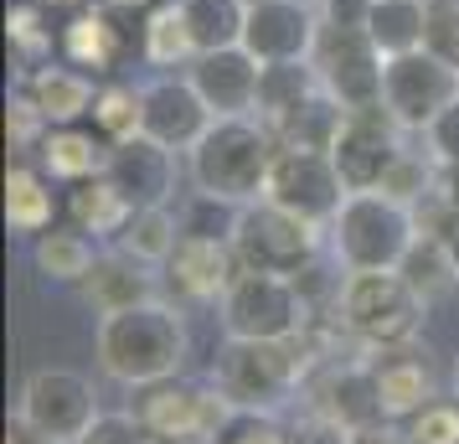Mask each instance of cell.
<instances>
[{
	"label": "cell",
	"instance_id": "6da1fadb",
	"mask_svg": "<svg viewBox=\"0 0 459 444\" xmlns=\"http://www.w3.org/2000/svg\"><path fill=\"white\" fill-rule=\"evenodd\" d=\"M186 346V316H181V305H166V300H145V305L99 316V326H93V352H99L104 378L129 387V393L181 378Z\"/></svg>",
	"mask_w": 459,
	"mask_h": 444
},
{
	"label": "cell",
	"instance_id": "7a4b0ae2",
	"mask_svg": "<svg viewBox=\"0 0 459 444\" xmlns=\"http://www.w3.org/2000/svg\"><path fill=\"white\" fill-rule=\"evenodd\" d=\"M273 155H279V140L258 114H228V119H212V129L186 150V181L191 191L248 207V202H264L269 191Z\"/></svg>",
	"mask_w": 459,
	"mask_h": 444
},
{
	"label": "cell",
	"instance_id": "3957f363",
	"mask_svg": "<svg viewBox=\"0 0 459 444\" xmlns=\"http://www.w3.org/2000/svg\"><path fill=\"white\" fill-rule=\"evenodd\" d=\"M325 233H331V254L346 274H387L413 248L418 217L387 191H351Z\"/></svg>",
	"mask_w": 459,
	"mask_h": 444
},
{
	"label": "cell",
	"instance_id": "277c9868",
	"mask_svg": "<svg viewBox=\"0 0 459 444\" xmlns=\"http://www.w3.org/2000/svg\"><path fill=\"white\" fill-rule=\"evenodd\" d=\"M212 382L248 414H279L305 387V336L294 341L222 336L217 357H212Z\"/></svg>",
	"mask_w": 459,
	"mask_h": 444
},
{
	"label": "cell",
	"instance_id": "5b68a950",
	"mask_svg": "<svg viewBox=\"0 0 459 444\" xmlns=\"http://www.w3.org/2000/svg\"><path fill=\"white\" fill-rule=\"evenodd\" d=\"M335 320L367 352L408 346L418 336V326H423V300L397 269H387V274H346L341 295H335Z\"/></svg>",
	"mask_w": 459,
	"mask_h": 444
},
{
	"label": "cell",
	"instance_id": "8992f818",
	"mask_svg": "<svg viewBox=\"0 0 459 444\" xmlns=\"http://www.w3.org/2000/svg\"><path fill=\"white\" fill-rule=\"evenodd\" d=\"M222 316V336L243 341H294L310 331L315 305L290 274H258V269H238L228 295L217 300Z\"/></svg>",
	"mask_w": 459,
	"mask_h": 444
},
{
	"label": "cell",
	"instance_id": "52a82bcc",
	"mask_svg": "<svg viewBox=\"0 0 459 444\" xmlns=\"http://www.w3.org/2000/svg\"><path fill=\"white\" fill-rule=\"evenodd\" d=\"M129 414L145 423L155 440L170 444H222L228 423L238 419V403L217 387V382H186V378H166L134 387Z\"/></svg>",
	"mask_w": 459,
	"mask_h": 444
},
{
	"label": "cell",
	"instance_id": "ba28073f",
	"mask_svg": "<svg viewBox=\"0 0 459 444\" xmlns=\"http://www.w3.org/2000/svg\"><path fill=\"white\" fill-rule=\"evenodd\" d=\"M320 233L305 217L284 212L279 202H248L238 212V228H232V254L243 269H258V274H290L299 279L305 269H315V254H320Z\"/></svg>",
	"mask_w": 459,
	"mask_h": 444
},
{
	"label": "cell",
	"instance_id": "9c48e42d",
	"mask_svg": "<svg viewBox=\"0 0 459 444\" xmlns=\"http://www.w3.org/2000/svg\"><path fill=\"white\" fill-rule=\"evenodd\" d=\"M315 78L331 93L335 104L356 114V109H377L382 104V78H387V57L382 47L367 37V26H335L320 22V37H315Z\"/></svg>",
	"mask_w": 459,
	"mask_h": 444
},
{
	"label": "cell",
	"instance_id": "30bf717a",
	"mask_svg": "<svg viewBox=\"0 0 459 444\" xmlns=\"http://www.w3.org/2000/svg\"><path fill=\"white\" fill-rule=\"evenodd\" d=\"M31 429H42L52 444H78L99 423V387L93 378L73 372V367H42L31 372L22 387V408H16Z\"/></svg>",
	"mask_w": 459,
	"mask_h": 444
},
{
	"label": "cell",
	"instance_id": "8fae6325",
	"mask_svg": "<svg viewBox=\"0 0 459 444\" xmlns=\"http://www.w3.org/2000/svg\"><path fill=\"white\" fill-rule=\"evenodd\" d=\"M459 99V73L438 63L434 52H403L387 57V78H382V109L393 114L408 135H423L444 109Z\"/></svg>",
	"mask_w": 459,
	"mask_h": 444
},
{
	"label": "cell",
	"instance_id": "7c38bea8",
	"mask_svg": "<svg viewBox=\"0 0 459 444\" xmlns=\"http://www.w3.org/2000/svg\"><path fill=\"white\" fill-rule=\"evenodd\" d=\"M269 202H279L284 212L294 217H305L315 228H331L341 202L351 196L346 181H341V170L325 150H290L279 145L273 155V170H269V191H264Z\"/></svg>",
	"mask_w": 459,
	"mask_h": 444
},
{
	"label": "cell",
	"instance_id": "4fadbf2b",
	"mask_svg": "<svg viewBox=\"0 0 459 444\" xmlns=\"http://www.w3.org/2000/svg\"><path fill=\"white\" fill-rule=\"evenodd\" d=\"M403 135L408 129L397 125L387 109H356V114H346V125H341V135H335L331 145V161L335 170H341V181H346V191H382V181H387V170L403 161Z\"/></svg>",
	"mask_w": 459,
	"mask_h": 444
},
{
	"label": "cell",
	"instance_id": "5bb4252c",
	"mask_svg": "<svg viewBox=\"0 0 459 444\" xmlns=\"http://www.w3.org/2000/svg\"><path fill=\"white\" fill-rule=\"evenodd\" d=\"M320 37V11L310 0H253L243 47L258 63H305Z\"/></svg>",
	"mask_w": 459,
	"mask_h": 444
},
{
	"label": "cell",
	"instance_id": "9a60e30c",
	"mask_svg": "<svg viewBox=\"0 0 459 444\" xmlns=\"http://www.w3.org/2000/svg\"><path fill=\"white\" fill-rule=\"evenodd\" d=\"M212 119L217 114L207 109V99L196 93V83H191L186 73H160V78L145 83V135L155 145L186 155L212 129Z\"/></svg>",
	"mask_w": 459,
	"mask_h": 444
},
{
	"label": "cell",
	"instance_id": "2e32d148",
	"mask_svg": "<svg viewBox=\"0 0 459 444\" xmlns=\"http://www.w3.org/2000/svg\"><path fill=\"white\" fill-rule=\"evenodd\" d=\"M238 254H232L228 238H186L176 243V254L166 258V284L176 290V300L186 305H212V300L228 295V284L238 279Z\"/></svg>",
	"mask_w": 459,
	"mask_h": 444
},
{
	"label": "cell",
	"instance_id": "e0dca14e",
	"mask_svg": "<svg viewBox=\"0 0 459 444\" xmlns=\"http://www.w3.org/2000/svg\"><path fill=\"white\" fill-rule=\"evenodd\" d=\"M310 387V403H315V419L335 423V429H367V423L387 419L382 414V393H377V378H372V361H331L325 372Z\"/></svg>",
	"mask_w": 459,
	"mask_h": 444
},
{
	"label": "cell",
	"instance_id": "ac0fdd59",
	"mask_svg": "<svg viewBox=\"0 0 459 444\" xmlns=\"http://www.w3.org/2000/svg\"><path fill=\"white\" fill-rule=\"evenodd\" d=\"M186 78L196 83V93L207 99L212 114L228 119V114H253V109H258L264 63L253 57L248 47H222V52H202V57L186 67Z\"/></svg>",
	"mask_w": 459,
	"mask_h": 444
},
{
	"label": "cell",
	"instance_id": "d6986e66",
	"mask_svg": "<svg viewBox=\"0 0 459 444\" xmlns=\"http://www.w3.org/2000/svg\"><path fill=\"white\" fill-rule=\"evenodd\" d=\"M16 93H26L31 104L42 109L47 125H83L88 114H93L99 83H93V73L73 67L67 57H47V63L26 67Z\"/></svg>",
	"mask_w": 459,
	"mask_h": 444
},
{
	"label": "cell",
	"instance_id": "ffe728a7",
	"mask_svg": "<svg viewBox=\"0 0 459 444\" xmlns=\"http://www.w3.org/2000/svg\"><path fill=\"white\" fill-rule=\"evenodd\" d=\"M108 181L125 191L134 207H166L176 196V150L155 145L150 135H134L108 155Z\"/></svg>",
	"mask_w": 459,
	"mask_h": 444
},
{
	"label": "cell",
	"instance_id": "44dd1931",
	"mask_svg": "<svg viewBox=\"0 0 459 444\" xmlns=\"http://www.w3.org/2000/svg\"><path fill=\"white\" fill-rule=\"evenodd\" d=\"M31 155H37V166H42L57 187H78L88 176H104L114 145H108L93 125H52Z\"/></svg>",
	"mask_w": 459,
	"mask_h": 444
},
{
	"label": "cell",
	"instance_id": "7402d4cb",
	"mask_svg": "<svg viewBox=\"0 0 459 444\" xmlns=\"http://www.w3.org/2000/svg\"><path fill=\"white\" fill-rule=\"evenodd\" d=\"M372 378H377V393H382V414L397 423H408L423 403H434V372L413 352V341L372 352Z\"/></svg>",
	"mask_w": 459,
	"mask_h": 444
},
{
	"label": "cell",
	"instance_id": "603a6c76",
	"mask_svg": "<svg viewBox=\"0 0 459 444\" xmlns=\"http://www.w3.org/2000/svg\"><path fill=\"white\" fill-rule=\"evenodd\" d=\"M57 52L73 67H83V73L99 78V73H114L119 67V57L129 52V37H125V26L108 16V5H83L57 31Z\"/></svg>",
	"mask_w": 459,
	"mask_h": 444
},
{
	"label": "cell",
	"instance_id": "cb8c5ba5",
	"mask_svg": "<svg viewBox=\"0 0 459 444\" xmlns=\"http://www.w3.org/2000/svg\"><path fill=\"white\" fill-rule=\"evenodd\" d=\"M83 300L93 305V316H114V310H129V305H145V300H160L155 295V274L150 264L129 258L125 248H104L93 274L78 284Z\"/></svg>",
	"mask_w": 459,
	"mask_h": 444
},
{
	"label": "cell",
	"instance_id": "d4e9b609",
	"mask_svg": "<svg viewBox=\"0 0 459 444\" xmlns=\"http://www.w3.org/2000/svg\"><path fill=\"white\" fill-rule=\"evenodd\" d=\"M63 212H67V222H73V228H83L88 238H99L104 248H114V243L125 238L129 217H134L140 207H134L125 191L108 181V170H104V176H88V181H78V187H67Z\"/></svg>",
	"mask_w": 459,
	"mask_h": 444
},
{
	"label": "cell",
	"instance_id": "484cf974",
	"mask_svg": "<svg viewBox=\"0 0 459 444\" xmlns=\"http://www.w3.org/2000/svg\"><path fill=\"white\" fill-rule=\"evenodd\" d=\"M99 254H104V243L88 238L83 228H73V222H52L47 233L31 238V269L47 284H83L93 274Z\"/></svg>",
	"mask_w": 459,
	"mask_h": 444
},
{
	"label": "cell",
	"instance_id": "4316f807",
	"mask_svg": "<svg viewBox=\"0 0 459 444\" xmlns=\"http://www.w3.org/2000/svg\"><path fill=\"white\" fill-rule=\"evenodd\" d=\"M57 181L31 161H16L5 170V222L16 238H37L57 222Z\"/></svg>",
	"mask_w": 459,
	"mask_h": 444
},
{
	"label": "cell",
	"instance_id": "83f0119b",
	"mask_svg": "<svg viewBox=\"0 0 459 444\" xmlns=\"http://www.w3.org/2000/svg\"><path fill=\"white\" fill-rule=\"evenodd\" d=\"M320 93V78H315V63H264V78H258V119L269 129H279L299 104H310Z\"/></svg>",
	"mask_w": 459,
	"mask_h": 444
},
{
	"label": "cell",
	"instance_id": "f1b7e54d",
	"mask_svg": "<svg viewBox=\"0 0 459 444\" xmlns=\"http://www.w3.org/2000/svg\"><path fill=\"white\" fill-rule=\"evenodd\" d=\"M186 16L191 47L202 52H222V47H243V26H248V0H176Z\"/></svg>",
	"mask_w": 459,
	"mask_h": 444
},
{
	"label": "cell",
	"instance_id": "f546056e",
	"mask_svg": "<svg viewBox=\"0 0 459 444\" xmlns=\"http://www.w3.org/2000/svg\"><path fill=\"white\" fill-rule=\"evenodd\" d=\"M88 125L99 129L108 145H125V140H134V135H145V88L125 83V78L99 83V99H93Z\"/></svg>",
	"mask_w": 459,
	"mask_h": 444
},
{
	"label": "cell",
	"instance_id": "4dcf8cb0",
	"mask_svg": "<svg viewBox=\"0 0 459 444\" xmlns=\"http://www.w3.org/2000/svg\"><path fill=\"white\" fill-rule=\"evenodd\" d=\"M423 26H429V0H372L367 37L382 47V57H403L423 47Z\"/></svg>",
	"mask_w": 459,
	"mask_h": 444
},
{
	"label": "cell",
	"instance_id": "1f68e13d",
	"mask_svg": "<svg viewBox=\"0 0 459 444\" xmlns=\"http://www.w3.org/2000/svg\"><path fill=\"white\" fill-rule=\"evenodd\" d=\"M176 243H181V212L166 207H140L134 217H129L125 238L114 243V248H125L129 258H140V264H150V269H166V258L176 254Z\"/></svg>",
	"mask_w": 459,
	"mask_h": 444
},
{
	"label": "cell",
	"instance_id": "d6a6232c",
	"mask_svg": "<svg viewBox=\"0 0 459 444\" xmlns=\"http://www.w3.org/2000/svg\"><path fill=\"white\" fill-rule=\"evenodd\" d=\"M341 125H346V109L320 88L310 104H299L284 125L273 129V140H279V145H290V150H325V155H331Z\"/></svg>",
	"mask_w": 459,
	"mask_h": 444
},
{
	"label": "cell",
	"instance_id": "836d02e7",
	"mask_svg": "<svg viewBox=\"0 0 459 444\" xmlns=\"http://www.w3.org/2000/svg\"><path fill=\"white\" fill-rule=\"evenodd\" d=\"M397 274L413 284L423 305L438 300V295H449V290L459 284L455 258H449V248H444V238H434V233H418L413 238V248H408V258L397 264Z\"/></svg>",
	"mask_w": 459,
	"mask_h": 444
},
{
	"label": "cell",
	"instance_id": "e575fe53",
	"mask_svg": "<svg viewBox=\"0 0 459 444\" xmlns=\"http://www.w3.org/2000/svg\"><path fill=\"white\" fill-rule=\"evenodd\" d=\"M145 63L155 67H191L196 63V47H191V31H186V16H181V5L176 0H160L155 11H150L145 22Z\"/></svg>",
	"mask_w": 459,
	"mask_h": 444
},
{
	"label": "cell",
	"instance_id": "d590c367",
	"mask_svg": "<svg viewBox=\"0 0 459 444\" xmlns=\"http://www.w3.org/2000/svg\"><path fill=\"white\" fill-rule=\"evenodd\" d=\"M11 47H16V57H22L26 67H37V63H47L52 57V26H47V5L42 0H16L11 5Z\"/></svg>",
	"mask_w": 459,
	"mask_h": 444
},
{
	"label": "cell",
	"instance_id": "8d00e7d4",
	"mask_svg": "<svg viewBox=\"0 0 459 444\" xmlns=\"http://www.w3.org/2000/svg\"><path fill=\"white\" fill-rule=\"evenodd\" d=\"M382 191H387L393 202H403V207H418L423 196L438 191V161L429 155V150H423V155H418V150H403V161L387 170Z\"/></svg>",
	"mask_w": 459,
	"mask_h": 444
},
{
	"label": "cell",
	"instance_id": "74e56055",
	"mask_svg": "<svg viewBox=\"0 0 459 444\" xmlns=\"http://www.w3.org/2000/svg\"><path fill=\"white\" fill-rule=\"evenodd\" d=\"M238 212H243V207L217 202V196H207V191H191L186 207H181V233H186V238H228V243H232Z\"/></svg>",
	"mask_w": 459,
	"mask_h": 444
},
{
	"label": "cell",
	"instance_id": "f35d334b",
	"mask_svg": "<svg viewBox=\"0 0 459 444\" xmlns=\"http://www.w3.org/2000/svg\"><path fill=\"white\" fill-rule=\"evenodd\" d=\"M403 429H408V440L413 444H459V398L423 403Z\"/></svg>",
	"mask_w": 459,
	"mask_h": 444
},
{
	"label": "cell",
	"instance_id": "ab89813d",
	"mask_svg": "<svg viewBox=\"0 0 459 444\" xmlns=\"http://www.w3.org/2000/svg\"><path fill=\"white\" fill-rule=\"evenodd\" d=\"M423 52L459 73V0H429V26H423Z\"/></svg>",
	"mask_w": 459,
	"mask_h": 444
},
{
	"label": "cell",
	"instance_id": "60d3db41",
	"mask_svg": "<svg viewBox=\"0 0 459 444\" xmlns=\"http://www.w3.org/2000/svg\"><path fill=\"white\" fill-rule=\"evenodd\" d=\"M47 129L52 125L42 119V109L31 104L26 93H16V99L5 104V135H11V150H37Z\"/></svg>",
	"mask_w": 459,
	"mask_h": 444
},
{
	"label": "cell",
	"instance_id": "b9f144b4",
	"mask_svg": "<svg viewBox=\"0 0 459 444\" xmlns=\"http://www.w3.org/2000/svg\"><path fill=\"white\" fill-rule=\"evenodd\" d=\"M222 444H294V434H284V423L273 419V414H248V408H238V419L228 423Z\"/></svg>",
	"mask_w": 459,
	"mask_h": 444
},
{
	"label": "cell",
	"instance_id": "7bdbcfd3",
	"mask_svg": "<svg viewBox=\"0 0 459 444\" xmlns=\"http://www.w3.org/2000/svg\"><path fill=\"white\" fill-rule=\"evenodd\" d=\"M145 440H150V429L129 408H119V414H99V423L78 444H145Z\"/></svg>",
	"mask_w": 459,
	"mask_h": 444
},
{
	"label": "cell",
	"instance_id": "ee69618b",
	"mask_svg": "<svg viewBox=\"0 0 459 444\" xmlns=\"http://www.w3.org/2000/svg\"><path fill=\"white\" fill-rule=\"evenodd\" d=\"M423 145H429V155H434L438 166H455L459 161V99L423 129Z\"/></svg>",
	"mask_w": 459,
	"mask_h": 444
},
{
	"label": "cell",
	"instance_id": "f6af8a7d",
	"mask_svg": "<svg viewBox=\"0 0 459 444\" xmlns=\"http://www.w3.org/2000/svg\"><path fill=\"white\" fill-rule=\"evenodd\" d=\"M320 22L367 26V22H372V0H331V5H320Z\"/></svg>",
	"mask_w": 459,
	"mask_h": 444
},
{
	"label": "cell",
	"instance_id": "bcb514c9",
	"mask_svg": "<svg viewBox=\"0 0 459 444\" xmlns=\"http://www.w3.org/2000/svg\"><path fill=\"white\" fill-rule=\"evenodd\" d=\"M346 444H408V429L397 419H377V423H367V429H351Z\"/></svg>",
	"mask_w": 459,
	"mask_h": 444
},
{
	"label": "cell",
	"instance_id": "7dc6e473",
	"mask_svg": "<svg viewBox=\"0 0 459 444\" xmlns=\"http://www.w3.org/2000/svg\"><path fill=\"white\" fill-rule=\"evenodd\" d=\"M5 444H52V440H47L42 429H31V423H26L22 414H16V419L5 423Z\"/></svg>",
	"mask_w": 459,
	"mask_h": 444
},
{
	"label": "cell",
	"instance_id": "c3c4849f",
	"mask_svg": "<svg viewBox=\"0 0 459 444\" xmlns=\"http://www.w3.org/2000/svg\"><path fill=\"white\" fill-rule=\"evenodd\" d=\"M438 196L459 212V161H455V166H438Z\"/></svg>",
	"mask_w": 459,
	"mask_h": 444
},
{
	"label": "cell",
	"instance_id": "681fc988",
	"mask_svg": "<svg viewBox=\"0 0 459 444\" xmlns=\"http://www.w3.org/2000/svg\"><path fill=\"white\" fill-rule=\"evenodd\" d=\"M444 248H449V258H455V269H459V212H449V222H444Z\"/></svg>",
	"mask_w": 459,
	"mask_h": 444
},
{
	"label": "cell",
	"instance_id": "f907efd6",
	"mask_svg": "<svg viewBox=\"0 0 459 444\" xmlns=\"http://www.w3.org/2000/svg\"><path fill=\"white\" fill-rule=\"evenodd\" d=\"M449 382H455V398H459V352H455V372H449Z\"/></svg>",
	"mask_w": 459,
	"mask_h": 444
},
{
	"label": "cell",
	"instance_id": "816d5d0a",
	"mask_svg": "<svg viewBox=\"0 0 459 444\" xmlns=\"http://www.w3.org/2000/svg\"><path fill=\"white\" fill-rule=\"evenodd\" d=\"M145 444H170V440H155V434H150V440H145Z\"/></svg>",
	"mask_w": 459,
	"mask_h": 444
},
{
	"label": "cell",
	"instance_id": "f5cc1de1",
	"mask_svg": "<svg viewBox=\"0 0 459 444\" xmlns=\"http://www.w3.org/2000/svg\"><path fill=\"white\" fill-rule=\"evenodd\" d=\"M310 5H315V11H320V5H331V0H310Z\"/></svg>",
	"mask_w": 459,
	"mask_h": 444
},
{
	"label": "cell",
	"instance_id": "db71d44e",
	"mask_svg": "<svg viewBox=\"0 0 459 444\" xmlns=\"http://www.w3.org/2000/svg\"><path fill=\"white\" fill-rule=\"evenodd\" d=\"M42 5H67V0H42Z\"/></svg>",
	"mask_w": 459,
	"mask_h": 444
},
{
	"label": "cell",
	"instance_id": "11a10c76",
	"mask_svg": "<svg viewBox=\"0 0 459 444\" xmlns=\"http://www.w3.org/2000/svg\"><path fill=\"white\" fill-rule=\"evenodd\" d=\"M248 5H253V0H248Z\"/></svg>",
	"mask_w": 459,
	"mask_h": 444
},
{
	"label": "cell",
	"instance_id": "9f6ffc18",
	"mask_svg": "<svg viewBox=\"0 0 459 444\" xmlns=\"http://www.w3.org/2000/svg\"><path fill=\"white\" fill-rule=\"evenodd\" d=\"M408 444H413V440H408Z\"/></svg>",
	"mask_w": 459,
	"mask_h": 444
}]
</instances>
